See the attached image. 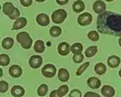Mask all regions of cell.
<instances>
[{"mask_svg":"<svg viewBox=\"0 0 121 97\" xmlns=\"http://www.w3.org/2000/svg\"><path fill=\"white\" fill-rule=\"evenodd\" d=\"M97 29L102 34L121 36V15L106 11L97 18Z\"/></svg>","mask_w":121,"mask_h":97,"instance_id":"cell-1","label":"cell"},{"mask_svg":"<svg viewBox=\"0 0 121 97\" xmlns=\"http://www.w3.org/2000/svg\"><path fill=\"white\" fill-rule=\"evenodd\" d=\"M2 11L11 19H17L19 18V16H21L19 11L11 2H5L2 6Z\"/></svg>","mask_w":121,"mask_h":97,"instance_id":"cell-2","label":"cell"},{"mask_svg":"<svg viewBox=\"0 0 121 97\" xmlns=\"http://www.w3.org/2000/svg\"><path fill=\"white\" fill-rule=\"evenodd\" d=\"M17 41L21 44L22 47L23 48H25V50H28V48H31L32 43H33L30 35L27 32H24V31L17 33Z\"/></svg>","mask_w":121,"mask_h":97,"instance_id":"cell-3","label":"cell"},{"mask_svg":"<svg viewBox=\"0 0 121 97\" xmlns=\"http://www.w3.org/2000/svg\"><path fill=\"white\" fill-rule=\"evenodd\" d=\"M67 18V12L64 9H58L56 11H54L52 15V19L54 23H62L65 18Z\"/></svg>","mask_w":121,"mask_h":97,"instance_id":"cell-4","label":"cell"},{"mask_svg":"<svg viewBox=\"0 0 121 97\" xmlns=\"http://www.w3.org/2000/svg\"><path fill=\"white\" fill-rule=\"evenodd\" d=\"M92 22V16L90 13H83L79 15L78 18V23L82 26H86L89 25Z\"/></svg>","mask_w":121,"mask_h":97,"instance_id":"cell-5","label":"cell"},{"mask_svg":"<svg viewBox=\"0 0 121 97\" xmlns=\"http://www.w3.org/2000/svg\"><path fill=\"white\" fill-rule=\"evenodd\" d=\"M42 74L46 78H52L56 74V68L52 64H47V65H45L43 67Z\"/></svg>","mask_w":121,"mask_h":97,"instance_id":"cell-6","label":"cell"},{"mask_svg":"<svg viewBox=\"0 0 121 97\" xmlns=\"http://www.w3.org/2000/svg\"><path fill=\"white\" fill-rule=\"evenodd\" d=\"M43 63V58L41 55H32L29 58V65L33 69H37Z\"/></svg>","mask_w":121,"mask_h":97,"instance_id":"cell-7","label":"cell"},{"mask_svg":"<svg viewBox=\"0 0 121 97\" xmlns=\"http://www.w3.org/2000/svg\"><path fill=\"white\" fill-rule=\"evenodd\" d=\"M106 8H107L106 3L104 1H102V0H97L93 4V11L98 15L106 12Z\"/></svg>","mask_w":121,"mask_h":97,"instance_id":"cell-8","label":"cell"},{"mask_svg":"<svg viewBox=\"0 0 121 97\" xmlns=\"http://www.w3.org/2000/svg\"><path fill=\"white\" fill-rule=\"evenodd\" d=\"M9 74L13 78H19L22 75V69L18 65H12L9 69Z\"/></svg>","mask_w":121,"mask_h":97,"instance_id":"cell-9","label":"cell"},{"mask_svg":"<svg viewBox=\"0 0 121 97\" xmlns=\"http://www.w3.org/2000/svg\"><path fill=\"white\" fill-rule=\"evenodd\" d=\"M57 51H58V53L61 54V55H67L69 54L70 51H71V47L70 45L66 42H62L60 43L57 47Z\"/></svg>","mask_w":121,"mask_h":97,"instance_id":"cell-10","label":"cell"},{"mask_svg":"<svg viewBox=\"0 0 121 97\" xmlns=\"http://www.w3.org/2000/svg\"><path fill=\"white\" fill-rule=\"evenodd\" d=\"M36 22L38 24L42 25V26H47L48 25L49 23V18L48 15L42 13V14H39L37 17H36Z\"/></svg>","mask_w":121,"mask_h":97,"instance_id":"cell-11","label":"cell"},{"mask_svg":"<svg viewBox=\"0 0 121 97\" xmlns=\"http://www.w3.org/2000/svg\"><path fill=\"white\" fill-rule=\"evenodd\" d=\"M101 93L105 97H112L115 94V90L113 87L110 85H104L102 87V89H101Z\"/></svg>","mask_w":121,"mask_h":97,"instance_id":"cell-12","label":"cell"},{"mask_svg":"<svg viewBox=\"0 0 121 97\" xmlns=\"http://www.w3.org/2000/svg\"><path fill=\"white\" fill-rule=\"evenodd\" d=\"M26 24H27V19L25 18H18L17 19H16L15 23L13 24V30L22 29L24 26H26Z\"/></svg>","mask_w":121,"mask_h":97,"instance_id":"cell-13","label":"cell"},{"mask_svg":"<svg viewBox=\"0 0 121 97\" xmlns=\"http://www.w3.org/2000/svg\"><path fill=\"white\" fill-rule=\"evenodd\" d=\"M87 84L90 88L92 89H97L101 86V81L98 79V78L95 77H91L87 80Z\"/></svg>","mask_w":121,"mask_h":97,"instance_id":"cell-14","label":"cell"},{"mask_svg":"<svg viewBox=\"0 0 121 97\" xmlns=\"http://www.w3.org/2000/svg\"><path fill=\"white\" fill-rule=\"evenodd\" d=\"M11 93L13 96L15 97H22L25 94V90L22 86L21 85H15L12 87V89H11Z\"/></svg>","mask_w":121,"mask_h":97,"instance_id":"cell-15","label":"cell"},{"mask_svg":"<svg viewBox=\"0 0 121 97\" xmlns=\"http://www.w3.org/2000/svg\"><path fill=\"white\" fill-rule=\"evenodd\" d=\"M58 79H59V81H61L63 83L68 82L69 79H70V74H69L68 70L65 69V68H61V69H59V71H58Z\"/></svg>","mask_w":121,"mask_h":97,"instance_id":"cell-16","label":"cell"},{"mask_svg":"<svg viewBox=\"0 0 121 97\" xmlns=\"http://www.w3.org/2000/svg\"><path fill=\"white\" fill-rule=\"evenodd\" d=\"M120 64V58L117 55H112L108 58V65L110 68H116Z\"/></svg>","mask_w":121,"mask_h":97,"instance_id":"cell-17","label":"cell"},{"mask_svg":"<svg viewBox=\"0 0 121 97\" xmlns=\"http://www.w3.org/2000/svg\"><path fill=\"white\" fill-rule=\"evenodd\" d=\"M84 9H85V5H84V3L82 1H80V0H77L76 2H74L73 11L75 13H82Z\"/></svg>","mask_w":121,"mask_h":97,"instance_id":"cell-18","label":"cell"},{"mask_svg":"<svg viewBox=\"0 0 121 97\" xmlns=\"http://www.w3.org/2000/svg\"><path fill=\"white\" fill-rule=\"evenodd\" d=\"M34 51L38 53H42L45 52V43L42 40H37L34 44Z\"/></svg>","mask_w":121,"mask_h":97,"instance_id":"cell-19","label":"cell"},{"mask_svg":"<svg viewBox=\"0 0 121 97\" xmlns=\"http://www.w3.org/2000/svg\"><path fill=\"white\" fill-rule=\"evenodd\" d=\"M94 70H95L96 74H98V75H104L106 73V71H107V67H106V65L104 63L99 62V63H97L95 65Z\"/></svg>","mask_w":121,"mask_h":97,"instance_id":"cell-20","label":"cell"},{"mask_svg":"<svg viewBox=\"0 0 121 97\" xmlns=\"http://www.w3.org/2000/svg\"><path fill=\"white\" fill-rule=\"evenodd\" d=\"M13 46H14V40L11 37H6L2 41V47L5 48V50H10Z\"/></svg>","mask_w":121,"mask_h":97,"instance_id":"cell-21","label":"cell"},{"mask_svg":"<svg viewBox=\"0 0 121 97\" xmlns=\"http://www.w3.org/2000/svg\"><path fill=\"white\" fill-rule=\"evenodd\" d=\"M98 52V48L96 46H91L88 47L85 50V56L86 57H93Z\"/></svg>","mask_w":121,"mask_h":97,"instance_id":"cell-22","label":"cell"},{"mask_svg":"<svg viewBox=\"0 0 121 97\" xmlns=\"http://www.w3.org/2000/svg\"><path fill=\"white\" fill-rule=\"evenodd\" d=\"M83 50V47L80 43H75L71 46V52L74 53V54H77V53H82Z\"/></svg>","mask_w":121,"mask_h":97,"instance_id":"cell-23","label":"cell"},{"mask_svg":"<svg viewBox=\"0 0 121 97\" xmlns=\"http://www.w3.org/2000/svg\"><path fill=\"white\" fill-rule=\"evenodd\" d=\"M61 33H62V29L60 28L59 26L54 25L52 27H50V29H49V34H50V36H52V37H58Z\"/></svg>","mask_w":121,"mask_h":97,"instance_id":"cell-24","label":"cell"},{"mask_svg":"<svg viewBox=\"0 0 121 97\" xmlns=\"http://www.w3.org/2000/svg\"><path fill=\"white\" fill-rule=\"evenodd\" d=\"M48 87L46 84H41L39 87H38V90H37V93L39 96H45L47 93H48Z\"/></svg>","mask_w":121,"mask_h":97,"instance_id":"cell-25","label":"cell"},{"mask_svg":"<svg viewBox=\"0 0 121 97\" xmlns=\"http://www.w3.org/2000/svg\"><path fill=\"white\" fill-rule=\"evenodd\" d=\"M87 37H88V39H90L91 41L97 42V41L99 40V33H98L97 31H94V30L89 31L88 34H87Z\"/></svg>","mask_w":121,"mask_h":97,"instance_id":"cell-26","label":"cell"},{"mask_svg":"<svg viewBox=\"0 0 121 97\" xmlns=\"http://www.w3.org/2000/svg\"><path fill=\"white\" fill-rule=\"evenodd\" d=\"M9 63H10V57L7 54L2 53L0 55V64L2 66H7Z\"/></svg>","mask_w":121,"mask_h":97,"instance_id":"cell-27","label":"cell"},{"mask_svg":"<svg viewBox=\"0 0 121 97\" xmlns=\"http://www.w3.org/2000/svg\"><path fill=\"white\" fill-rule=\"evenodd\" d=\"M68 90H69V88H68V86H67V85H61V86H60L59 88L57 89V92H58L59 97H63V96H65L66 93H68Z\"/></svg>","mask_w":121,"mask_h":97,"instance_id":"cell-28","label":"cell"},{"mask_svg":"<svg viewBox=\"0 0 121 97\" xmlns=\"http://www.w3.org/2000/svg\"><path fill=\"white\" fill-rule=\"evenodd\" d=\"M88 66H89V62H85V63H83L82 66H80L79 68H78V69L77 70V72H76V75L77 76H80V75H82L86 69H87V68H88Z\"/></svg>","mask_w":121,"mask_h":97,"instance_id":"cell-29","label":"cell"},{"mask_svg":"<svg viewBox=\"0 0 121 97\" xmlns=\"http://www.w3.org/2000/svg\"><path fill=\"white\" fill-rule=\"evenodd\" d=\"M9 88V84L5 81H0V92L5 93Z\"/></svg>","mask_w":121,"mask_h":97,"instance_id":"cell-30","label":"cell"},{"mask_svg":"<svg viewBox=\"0 0 121 97\" xmlns=\"http://www.w3.org/2000/svg\"><path fill=\"white\" fill-rule=\"evenodd\" d=\"M83 58H84L83 54H82V53H77V54H74L73 60H74L75 63H80V62H82Z\"/></svg>","mask_w":121,"mask_h":97,"instance_id":"cell-31","label":"cell"},{"mask_svg":"<svg viewBox=\"0 0 121 97\" xmlns=\"http://www.w3.org/2000/svg\"><path fill=\"white\" fill-rule=\"evenodd\" d=\"M70 97H82V93L78 89H73L71 91V93L69 94Z\"/></svg>","mask_w":121,"mask_h":97,"instance_id":"cell-32","label":"cell"},{"mask_svg":"<svg viewBox=\"0 0 121 97\" xmlns=\"http://www.w3.org/2000/svg\"><path fill=\"white\" fill-rule=\"evenodd\" d=\"M21 4L23 7H29L32 5V0H21Z\"/></svg>","mask_w":121,"mask_h":97,"instance_id":"cell-33","label":"cell"},{"mask_svg":"<svg viewBox=\"0 0 121 97\" xmlns=\"http://www.w3.org/2000/svg\"><path fill=\"white\" fill-rule=\"evenodd\" d=\"M100 95L97 94V93H94V92H91V91H89V92H86L84 94V97H99Z\"/></svg>","mask_w":121,"mask_h":97,"instance_id":"cell-34","label":"cell"},{"mask_svg":"<svg viewBox=\"0 0 121 97\" xmlns=\"http://www.w3.org/2000/svg\"><path fill=\"white\" fill-rule=\"evenodd\" d=\"M69 0H56V3L58 5H66Z\"/></svg>","mask_w":121,"mask_h":97,"instance_id":"cell-35","label":"cell"},{"mask_svg":"<svg viewBox=\"0 0 121 97\" xmlns=\"http://www.w3.org/2000/svg\"><path fill=\"white\" fill-rule=\"evenodd\" d=\"M49 96H50V97H59L57 90H52V93L49 94Z\"/></svg>","mask_w":121,"mask_h":97,"instance_id":"cell-36","label":"cell"},{"mask_svg":"<svg viewBox=\"0 0 121 97\" xmlns=\"http://www.w3.org/2000/svg\"><path fill=\"white\" fill-rule=\"evenodd\" d=\"M118 43H119V46L121 47V36H120V38H119V40H118Z\"/></svg>","mask_w":121,"mask_h":97,"instance_id":"cell-37","label":"cell"},{"mask_svg":"<svg viewBox=\"0 0 121 97\" xmlns=\"http://www.w3.org/2000/svg\"><path fill=\"white\" fill-rule=\"evenodd\" d=\"M36 1H37V2H44L45 0H36Z\"/></svg>","mask_w":121,"mask_h":97,"instance_id":"cell-38","label":"cell"},{"mask_svg":"<svg viewBox=\"0 0 121 97\" xmlns=\"http://www.w3.org/2000/svg\"><path fill=\"white\" fill-rule=\"evenodd\" d=\"M118 74H119V76H120V77H121V69H120V70H119V72H118Z\"/></svg>","mask_w":121,"mask_h":97,"instance_id":"cell-39","label":"cell"},{"mask_svg":"<svg viewBox=\"0 0 121 97\" xmlns=\"http://www.w3.org/2000/svg\"><path fill=\"white\" fill-rule=\"evenodd\" d=\"M106 1H108V2H112V1H113V0H106Z\"/></svg>","mask_w":121,"mask_h":97,"instance_id":"cell-40","label":"cell"}]
</instances>
